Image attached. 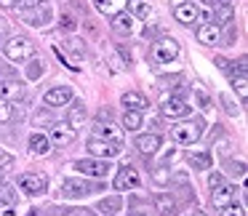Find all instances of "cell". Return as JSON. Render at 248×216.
<instances>
[{"label": "cell", "instance_id": "39", "mask_svg": "<svg viewBox=\"0 0 248 216\" xmlns=\"http://www.w3.org/2000/svg\"><path fill=\"white\" fill-rule=\"evenodd\" d=\"M70 48H72V51H78V54H80V51H83L80 40H70Z\"/></svg>", "mask_w": 248, "mask_h": 216}, {"label": "cell", "instance_id": "38", "mask_svg": "<svg viewBox=\"0 0 248 216\" xmlns=\"http://www.w3.org/2000/svg\"><path fill=\"white\" fill-rule=\"evenodd\" d=\"M43 0H22V8H35V6H40Z\"/></svg>", "mask_w": 248, "mask_h": 216}, {"label": "cell", "instance_id": "29", "mask_svg": "<svg viewBox=\"0 0 248 216\" xmlns=\"http://www.w3.org/2000/svg\"><path fill=\"white\" fill-rule=\"evenodd\" d=\"M221 104H224L227 115H232V118H237V115H240V107H237V104L230 99V93H221Z\"/></svg>", "mask_w": 248, "mask_h": 216}, {"label": "cell", "instance_id": "46", "mask_svg": "<svg viewBox=\"0 0 248 216\" xmlns=\"http://www.w3.org/2000/svg\"><path fill=\"white\" fill-rule=\"evenodd\" d=\"M192 216H208V214H192Z\"/></svg>", "mask_w": 248, "mask_h": 216}, {"label": "cell", "instance_id": "2", "mask_svg": "<svg viewBox=\"0 0 248 216\" xmlns=\"http://www.w3.org/2000/svg\"><path fill=\"white\" fill-rule=\"evenodd\" d=\"M72 168L80 171L83 176H91V179H104L109 171H112L109 160H99V157H83V160H75Z\"/></svg>", "mask_w": 248, "mask_h": 216}, {"label": "cell", "instance_id": "42", "mask_svg": "<svg viewBox=\"0 0 248 216\" xmlns=\"http://www.w3.org/2000/svg\"><path fill=\"white\" fill-rule=\"evenodd\" d=\"M128 216H150V214H144V211H134V214H128Z\"/></svg>", "mask_w": 248, "mask_h": 216}, {"label": "cell", "instance_id": "8", "mask_svg": "<svg viewBox=\"0 0 248 216\" xmlns=\"http://www.w3.org/2000/svg\"><path fill=\"white\" fill-rule=\"evenodd\" d=\"M139 182H141L139 171L134 166H128V163L120 166L118 173H115V189H134V187H139Z\"/></svg>", "mask_w": 248, "mask_h": 216}, {"label": "cell", "instance_id": "11", "mask_svg": "<svg viewBox=\"0 0 248 216\" xmlns=\"http://www.w3.org/2000/svg\"><path fill=\"white\" fill-rule=\"evenodd\" d=\"M46 104L48 107H64V104L72 102V88L70 86H56L51 88V91H46Z\"/></svg>", "mask_w": 248, "mask_h": 216}, {"label": "cell", "instance_id": "40", "mask_svg": "<svg viewBox=\"0 0 248 216\" xmlns=\"http://www.w3.org/2000/svg\"><path fill=\"white\" fill-rule=\"evenodd\" d=\"M70 216H88V211H80V208H78V211H70Z\"/></svg>", "mask_w": 248, "mask_h": 216}, {"label": "cell", "instance_id": "6", "mask_svg": "<svg viewBox=\"0 0 248 216\" xmlns=\"http://www.w3.org/2000/svg\"><path fill=\"white\" fill-rule=\"evenodd\" d=\"M152 56H155L160 64H171V62L179 56V43L173 38H160L155 43V48H152Z\"/></svg>", "mask_w": 248, "mask_h": 216}, {"label": "cell", "instance_id": "44", "mask_svg": "<svg viewBox=\"0 0 248 216\" xmlns=\"http://www.w3.org/2000/svg\"><path fill=\"white\" fill-rule=\"evenodd\" d=\"M3 160H8V155H6L3 150H0V163H3Z\"/></svg>", "mask_w": 248, "mask_h": 216}, {"label": "cell", "instance_id": "18", "mask_svg": "<svg viewBox=\"0 0 248 216\" xmlns=\"http://www.w3.org/2000/svg\"><path fill=\"white\" fill-rule=\"evenodd\" d=\"M136 150L141 152V155H155L157 150H160V136L157 134H144L136 139Z\"/></svg>", "mask_w": 248, "mask_h": 216}, {"label": "cell", "instance_id": "7", "mask_svg": "<svg viewBox=\"0 0 248 216\" xmlns=\"http://www.w3.org/2000/svg\"><path fill=\"white\" fill-rule=\"evenodd\" d=\"M91 192H93V187L88 182H83V179H64V182H62V195H64L67 200H80Z\"/></svg>", "mask_w": 248, "mask_h": 216}, {"label": "cell", "instance_id": "25", "mask_svg": "<svg viewBox=\"0 0 248 216\" xmlns=\"http://www.w3.org/2000/svg\"><path fill=\"white\" fill-rule=\"evenodd\" d=\"M131 16L134 19L150 16V0H131Z\"/></svg>", "mask_w": 248, "mask_h": 216}, {"label": "cell", "instance_id": "17", "mask_svg": "<svg viewBox=\"0 0 248 216\" xmlns=\"http://www.w3.org/2000/svg\"><path fill=\"white\" fill-rule=\"evenodd\" d=\"M136 19L131 16L128 11H118V14H112V30L115 32H120V35H131L134 32V27H136Z\"/></svg>", "mask_w": 248, "mask_h": 216}, {"label": "cell", "instance_id": "12", "mask_svg": "<svg viewBox=\"0 0 248 216\" xmlns=\"http://www.w3.org/2000/svg\"><path fill=\"white\" fill-rule=\"evenodd\" d=\"M173 19H176L179 24H192L200 19V8L195 6V3H179V6L173 8Z\"/></svg>", "mask_w": 248, "mask_h": 216}, {"label": "cell", "instance_id": "4", "mask_svg": "<svg viewBox=\"0 0 248 216\" xmlns=\"http://www.w3.org/2000/svg\"><path fill=\"white\" fill-rule=\"evenodd\" d=\"M19 187H22V192L27 195H46L48 192V179L43 176V173H35V171H27L19 176Z\"/></svg>", "mask_w": 248, "mask_h": 216}, {"label": "cell", "instance_id": "45", "mask_svg": "<svg viewBox=\"0 0 248 216\" xmlns=\"http://www.w3.org/2000/svg\"><path fill=\"white\" fill-rule=\"evenodd\" d=\"M0 35H6V24L0 22Z\"/></svg>", "mask_w": 248, "mask_h": 216}, {"label": "cell", "instance_id": "35", "mask_svg": "<svg viewBox=\"0 0 248 216\" xmlns=\"http://www.w3.org/2000/svg\"><path fill=\"white\" fill-rule=\"evenodd\" d=\"M155 182H160V184H166V182H168L166 168H155Z\"/></svg>", "mask_w": 248, "mask_h": 216}, {"label": "cell", "instance_id": "33", "mask_svg": "<svg viewBox=\"0 0 248 216\" xmlns=\"http://www.w3.org/2000/svg\"><path fill=\"white\" fill-rule=\"evenodd\" d=\"M75 27H78V22L70 16V14H64V16H62V30H67V32H72Z\"/></svg>", "mask_w": 248, "mask_h": 216}, {"label": "cell", "instance_id": "15", "mask_svg": "<svg viewBox=\"0 0 248 216\" xmlns=\"http://www.w3.org/2000/svg\"><path fill=\"white\" fill-rule=\"evenodd\" d=\"M198 40L203 46H216L221 40V30L216 27L214 22H205V24H200V27H198Z\"/></svg>", "mask_w": 248, "mask_h": 216}, {"label": "cell", "instance_id": "9", "mask_svg": "<svg viewBox=\"0 0 248 216\" xmlns=\"http://www.w3.org/2000/svg\"><path fill=\"white\" fill-rule=\"evenodd\" d=\"M160 112H163V118H171V120H184V118H189L192 107H189L187 102H182V99H168V102L160 107Z\"/></svg>", "mask_w": 248, "mask_h": 216}, {"label": "cell", "instance_id": "19", "mask_svg": "<svg viewBox=\"0 0 248 216\" xmlns=\"http://www.w3.org/2000/svg\"><path fill=\"white\" fill-rule=\"evenodd\" d=\"M93 131H96V139H107V141H115V144H120V141H123V131L115 128V125L109 123V118H107V125L99 123Z\"/></svg>", "mask_w": 248, "mask_h": 216}, {"label": "cell", "instance_id": "26", "mask_svg": "<svg viewBox=\"0 0 248 216\" xmlns=\"http://www.w3.org/2000/svg\"><path fill=\"white\" fill-rule=\"evenodd\" d=\"M123 128H125V131L141 128V112H131V109H125V115H123Z\"/></svg>", "mask_w": 248, "mask_h": 216}, {"label": "cell", "instance_id": "31", "mask_svg": "<svg viewBox=\"0 0 248 216\" xmlns=\"http://www.w3.org/2000/svg\"><path fill=\"white\" fill-rule=\"evenodd\" d=\"M219 211H221V216H246V208H243V205H235V203L224 205V208H219Z\"/></svg>", "mask_w": 248, "mask_h": 216}, {"label": "cell", "instance_id": "23", "mask_svg": "<svg viewBox=\"0 0 248 216\" xmlns=\"http://www.w3.org/2000/svg\"><path fill=\"white\" fill-rule=\"evenodd\" d=\"M93 6H96L99 14H104V16H112V14L123 11L125 0H93Z\"/></svg>", "mask_w": 248, "mask_h": 216}, {"label": "cell", "instance_id": "1", "mask_svg": "<svg viewBox=\"0 0 248 216\" xmlns=\"http://www.w3.org/2000/svg\"><path fill=\"white\" fill-rule=\"evenodd\" d=\"M3 54H6L11 62L32 59V56H35V43H32L30 38H22V35H16V38H11L6 46H3Z\"/></svg>", "mask_w": 248, "mask_h": 216}, {"label": "cell", "instance_id": "27", "mask_svg": "<svg viewBox=\"0 0 248 216\" xmlns=\"http://www.w3.org/2000/svg\"><path fill=\"white\" fill-rule=\"evenodd\" d=\"M22 93V86L14 80H6V83H0V99H11V96H19Z\"/></svg>", "mask_w": 248, "mask_h": 216}, {"label": "cell", "instance_id": "16", "mask_svg": "<svg viewBox=\"0 0 248 216\" xmlns=\"http://www.w3.org/2000/svg\"><path fill=\"white\" fill-rule=\"evenodd\" d=\"M187 160H189V166H192V171H208L214 157H211L208 150H189Z\"/></svg>", "mask_w": 248, "mask_h": 216}, {"label": "cell", "instance_id": "34", "mask_svg": "<svg viewBox=\"0 0 248 216\" xmlns=\"http://www.w3.org/2000/svg\"><path fill=\"white\" fill-rule=\"evenodd\" d=\"M0 216H16V211L8 200H0Z\"/></svg>", "mask_w": 248, "mask_h": 216}, {"label": "cell", "instance_id": "5", "mask_svg": "<svg viewBox=\"0 0 248 216\" xmlns=\"http://www.w3.org/2000/svg\"><path fill=\"white\" fill-rule=\"evenodd\" d=\"M88 152H91L93 157H99V160H112V157H118L120 152H123V147L115 144V141L96 139V136H93V139L88 141Z\"/></svg>", "mask_w": 248, "mask_h": 216}, {"label": "cell", "instance_id": "24", "mask_svg": "<svg viewBox=\"0 0 248 216\" xmlns=\"http://www.w3.org/2000/svg\"><path fill=\"white\" fill-rule=\"evenodd\" d=\"M30 150H32V155H48V152H51V141H48V136H43V134H32V136H30Z\"/></svg>", "mask_w": 248, "mask_h": 216}, {"label": "cell", "instance_id": "41", "mask_svg": "<svg viewBox=\"0 0 248 216\" xmlns=\"http://www.w3.org/2000/svg\"><path fill=\"white\" fill-rule=\"evenodd\" d=\"M219 3H221V6H227V8H232V6H235V0H219Z\"/></svg>", "mask_w": 248, "mask_h": 216}, {"label": "cell", "instance_id": "43", "mask_svg": "<svg viewBox=\"0 0 248 216\" xmlns=\"http://www.w3.org/2000/svg\"><path fill=\"white\" fill-rule=\"evenodd\" d=\"M0 3H3L6 8H8V6H14V0H0Z\"/></svg>", "mask_w": 248, "mask_h": 216}, {"label": "cell", "instance_id": "32", "mask_svg": "<svg viewBox=\"0 0 248 216\" xmlns=\"http://www.w3.org/2000/svg\"><path fill=\"white\" fill-rule=\"evenodd\" d=\"M227 171H230L232 173V176H237V179H243V176H246V166H243V163H227Z\"/></svg>", "mask_w": 248, "mask_h": 216}, {"label": "cell", "instance_id": "3", "mask_svg": "<svg viewBox=\"0 0 248 216\" xmlns=\"http://www.w3.org/2000/svg\"><path fill=\"white\" fill-rule=\"evenodd\" d=\"M171 134L179 144H195L200 139V134H203V123L200 120H182V123H176L171 128Z\"/></svg>", "mask_w": 248, "mask_h": 216}, {"label": "cell", "instance_id": "13", "mask_svg": "<svg viewBox=\"0 0 248 216\" xmlns=\"http://www.w3.org/2000/svg\"><path fill=\"white\" fill-rule=\"evenodd\" d=\"M120 104H123L125 109H131V112H141V109L150 107L147 96H144V93H139V91H125L123 96H120Z\"/></svg>", "mask_w": 248, "mask_h": 216}, {"label": "cell", "instance_id": "21", "mask_svg": "<svg viewBox=\"0 0 248 216\" xmlns=\"http://www.w3.org/2000/svg\"><path fill=\"white\" fill-rule=\"evenodd\" d=\"M155 211L160 216H176V200L171 195H157L155 198Z\"/></svg>", "mask_w": 248, "mask_h": 216}, {"label": "cell", "instance_id": "22", "mask_svg": "<svg viewBox=\"0 0 248 216\" xmlns=\"http://www.w3.org/2000/svg\"><path fill=\"white\" fill-rule=\"evenodd\" d=\"M96 208L102 211L104 216H118V214H120V208H123V200H120L118 195H112V198L99 200V205H96Z\"/></svg>", "mask_w": 248, "mask_h": 216}, {"label": "cell", "instance_id": "30", "mask_svg": "<svg viewBox=\"0 0 248 216\" xmlns=\"http://www.w3.org/2000/svg\"><path fill=\"white\" fill-rule=\"evenodd\" d=\"M14 118V107L6 102V99H0V123H8Z\"/></svg>", "mask_w": 248, "mask_h": 216}, {"label": "cell", "instance_id": "28", "mask_svg": "<svg viewBox=\"0 0 248 216\" xmlns=\"http://www.w3.org/2000/svg\"><path fill=\"white\" fill-rule=\"evenodd\" d=\"M232 86H235V91L240 93V99L246 102V96H248V80H246V75H243V72L235 77V80H232Z\"/></svg>", "mask_w": 248, "mask_h": 216}, {"label": "cell", "instance_id": "10", "mask_svg": "<svg viewBox=\"0 0 248 216\" xmlns=\"http://www.w3.org/2000/svg\"><path fill=\"white\" fill-rule=\"evenodd\" d=\"M211 203H214V208H224V205L235 203V187H230V184H216L214 189H211Z\"/></svg>", "mask_w": 248, "mask_h": 216}, {"label": "cell", "instance_id": "36", "mask_svg": "<svg viewBox=\"0 0 248 216\" xmlns=\"http://www.w3.org/2000/svg\"><path fill=\"white\" fill-rule=\"evenodd\" d=\"M221 182H224V179H221V173H211V176H208V187L211 189H214L216 184H221Z\"/></svg>", "mask_w": 248, "mask_h": 216}, {"label": "cell", "instance_id": "37", "mask_svg": "<svg viewBox=\"0 0 248 216\" xmlns=\"http://www.w3.org/2000/svg\"><path fill=\"white\" fill-rule=\"evenodd\" d=\"M198 102L203 104V109H211V99L205 96V93H198Z\"/></svg>", "mask_w": 248, "mask_h": 216}, {"label": "cell", "instance_id": "20", "mask_svg": "<svg viewBox=\"0 0 248 216\" xmlns=\"http://www.w3.org/2000/svg\"><path fill=\"white\" fill-rule=\"evenodd\" d=\"M67 125H70L72 131H78V128L86 125V107H83V104L70 107V112H67Z\"/></svg>", "mask_w": 248, "mask_h": 216}, {"label": "cell", "instance_id": "14", "mask_svg": "<svg viewBox=\"0 0 248 216\" xmlns=\"http://www.w3.org/2000/svg\"><path fill=\"white\" fill-rule=\"evenodd\" d=\"M51 141H56L59 147H67V144L75 141V131H72L67 123H54L51 125Z\"/></svg>", "mask_w": 248, "mask_h": 216}]
</instances>
